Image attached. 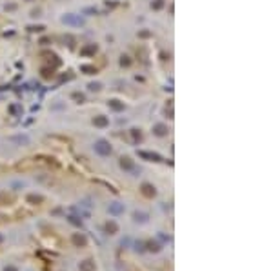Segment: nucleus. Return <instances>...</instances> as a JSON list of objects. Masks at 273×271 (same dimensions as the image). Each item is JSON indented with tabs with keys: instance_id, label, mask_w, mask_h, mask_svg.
Wrapping results in <instances>:
<instances>
[{
	"instance_id": "obj_1",
	"label": "nucleus",
	"mask_w": 273,
	"mask_h": 271,
	"mask_svg": "<svg viewBox=\"0 0 273 271\" xmlns=\"http://www.w3.org/2000/svg\"><path fill=\"white\" fill-rule=\"evenodd\" d=\"M95 149H97V153H100V155H109L111 153V147L107 146L104 140H100V142H97V146H95Z\"/></svg>"
},
{
	"instance_id": "obj_2",
	"label": "nucleus",
	"mask_w": 273,
	"mask_h": 271,
	"mask_svg": "<svg viewBox=\"0 0 273 271\" xmlns=\"http://www.w3.org/2000/svg\"><path fill=\"white\" fill-rule=\"evenodd\" d=\"M109 213H111V215H120V213H124V206H122V204H119V202H115V204H111V206H109Z\"/></svg>"
},
{
	"instance_id": "obj_3",
	"label": "nucleus",
	"mask_w": 273,
	"mask_h": 271,
	"mask_svg": "<svg viewBox=\"0 0 273 271\" xmlns=\"http://www.w3.org/2000/svg\"><path fill=\"white\" fill-rule=\"evenodd\" d=\"M133 218H135V222H147V215H146V213L135 211V213H133Z\"/></svg>"
},
{
	"instance_id": "obj_4",
	"label": "nucleus",
	"mask_w": 273,
	"mask_h": 271,
	"mask_svg": "<svg viewBox=\"0 0 273 271\" xmlns=\"http://www.w3.org/2000/svg\"><path fill=\"white\" fill-rule=\"evenodd\" d=\"M4 271H16V267H11V266H9V267H6Z\"/></svg>"
}]
</instances>
